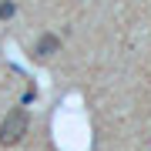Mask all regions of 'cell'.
Returning <instances> with one entry per match:
<instances>
[{"label":"cell","instance_id":"obj_1","mask_svg":"<svg viewBox=\"0 0 151 151\" xmlns=\"http://www.w3.org/2000/svg\"><path fill=\"white\" fill-rule=\"evenodd\" d=\"M27 128H30V114L24 111V108L7 111V118L0 121V145H4V148L20 145V141H24V134H27Z\"/></svg>","mask_w":151,"mask_h":151},{"label":"cell","instance_id":"obj_3","mask_svg":"<svg viewBox=\"0 0 151 151\" xmlns=\"http://www.w3.org/2000/svg\"><path fill=\"white\" fill-rule=\"evenodd\" d=\"M14 10H17V7L10 4V0H4V4H0V17H14Z\"/></svg>","mask_w":151,"mask_h":151},{"label":"cell","instance_id":"obj_2","mask_svg":"<svg viewBox=\"0 0 151 151\" xmlns=\"http://www.w3.org/2000/svg\"><path fill=\"white\" fill-rule=\"evenodd\" d=\"M57 50H60V37H57V34H40L37 47H34V57H37V60H50Z\"/></svg>","mask_w":151,"mask_h":151}]
</instances>
